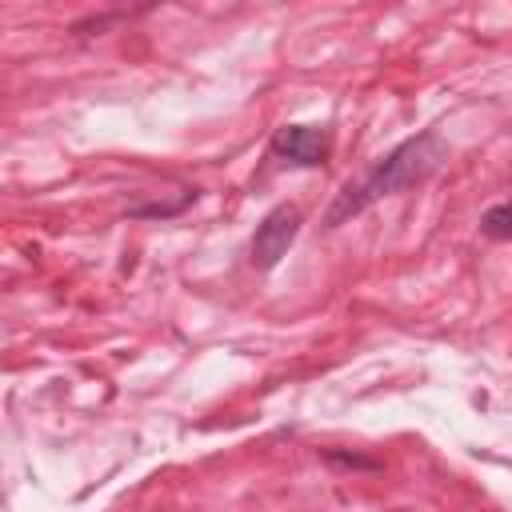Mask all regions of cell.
<instances>
[{
    "label": "cell",
    "mask_w": 512,
    "mask_h": 512,
    "mask_svg": "<svg viewBox=\"0 0 512 512\" xmlns=\"http://www.w3.org/2000/svg\"><path fill=\"white\" fill-rule=\"evenodd\" d=\"M192 200H196V188H184V196H180V200H172V204H136L128 216H160V220H164V216L184 212Z\"/></svg>",
    "instance_id": "obj_5"
},
{
    "label": "cell",
    "mask_w": 512,
    "mask_h": 512,
    "mask_svg": "<svg viewBox=\"0 0 512 512\" xmlns=\"http://www.w3.org/2000/svg\"><path fill=\"white\" fill-rule=\"evenodd\" d=\"M332 152V140L324 128L312 124H284L272 132V156H280L292 168H320Z\"/></svg>",
    "instance_id": "obj_3"
},
{
    "label": "cell",
    "mask_w": 512,
    "mask_h": 512,
    "mask_svg": "<svg viewBox=\"0 0 512 512\" xmlns=\"http://www.w3.org/2000/svg\"><path fill=\"white\" fill-rule=\"evenodd\" d=\"M448 160V144L436 128H424L408 140H400L392 152H384L356 184H344V192L332 200V208L324 212V228H340L352 216H360L364 208H372L384 196L408 192L416 184H424L428 176L440 172V164Z\"/></svg>",
    "instance_id": "obj_1"
},
{
    "label": "cell",
    "mask_w": 512,
    "mask_h": 512,
    "mask_svg": "<svg viewBox=\"0 0 512 512\" xmlns=\"http://www.w3.org/2000/svg\"><path fill=\"white\" fill-rule=\"evenodd\" d=\"M324 460H328V464H336V468H360V472H376V468H380V460H372V456L336 452V448H328V452H324Z\"/></svg>",
    "instance_id": "obj_6"
},
{
    "label": "cell",
    "mask_w": 512,
    "mask_h": 512,
    "mask_svg": "<svg viewBox=\"0 0 512 512\" xmlns=\"http://www.w3.org/2000/svg\"><path fill=\"white\" fill-rule=\"evenodd\" d=\"M300 224H304V212H300L296 204H276V208H268V212L260 216L252 240H248V260H252V268H256V272H272V268L288 256L292 240L300 236Z\"/></svg>",
    "instance_id": "obj_2"
},
{
    "label": "cell",
    "mask_w": 512,
    "mask_h": 512,
    "mask_svg": "<svg viewBox=\"0 0 512 512\" xmlns=\"http://www.w3.org/2000/svg\"><path fill=\"white\" fill-rule=\"evenodd\" d=\"M480 232H484L488 240H512V200L492 204V208L480 216Z\"/></svg>",
    "instance_id": "obj_4"
}]
</instances>
